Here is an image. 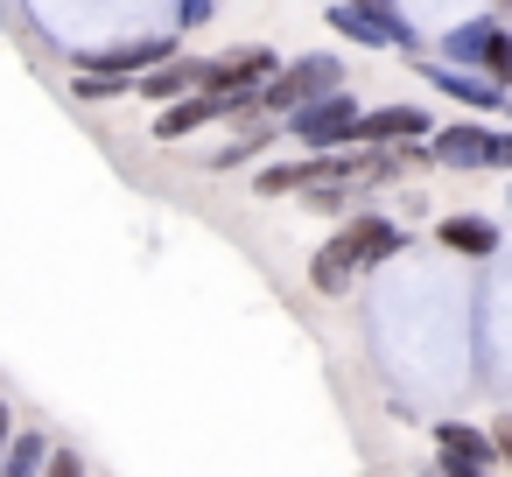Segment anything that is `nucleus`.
Segmentation results:
<instances>
[{"mask_svg":"<svg viewBox=\"0 0 512 477\" xmlns=\"http://www.w3.org/2000/svg\"><path fill=\"white\" fill-rule=\"evenodd\" d=\"M127 92H141L148 106H169V99H183V92H197V57H176V64H148Z\"/></svg>","mask_w":512,"mask_h":477,"instance_id":"nucleus-8","label":"nucleus"},{"mask_svg":"<svg viewBox=\"0 0 512 477\" xmlns=\"http://www.w3.org/2000/svg\"><path fill=\"white\" fill-rule=\"evenodd\" d=\"M351 120H358L351 92H330V99H316V106H295V113H288V134L309 141V148H337V141H351Z\"/></svg>","mask_w":512,"mask_h":477,"instance_id":"nucleus-5","label":"nucleus"},{"mask_svg":"<svg viewBox=\"0 0 512 477\" xmlns=\"http://www.w3.org/2000/svg\"><path fill=\"white\" fill-rule=\"evenodd\" d=\"M330 22H337V29H344V36H351V43H393V36H386V29H379V22H365V15H358V8H344V0H337V15H330Z\"/></svg>","mask_w":512,"mask_h":477,"instance_id":"nucleus-15","label":"nucleus"},{"mask_svg":"<svg viewBox=\"0 0 512 477\" xmlns=\"http://www.w3.org/2000/svg\"><path fill=\"white\" fill-rule=\"evenodd\" d=\"M428 162H442V169H505L512 141L498 127H442L435 148H428Z\"/></svg>","mask_w":512,"mask_h":477,"instance_id":"nucleus-2","label":"nucleus"},{"mask_svg":"<svg viewBox=\"0 0 512 477\" xmlns=\"http://www.w3.org/2000/svg\"><path fill=\"white\" fill-rule=\"evenodd\" d=\"M428 134V113L421 106H379V113H358L351 120V141L344 148H400V141H421Z\"/></svg>","mask_w":512,"mask_h":477,"instance_id":"nucleus-6","label":"nucleus"},{"mask_svg":"<svg viewBox=\"0 0 512 477\" xmlns=\"http://www.w3.org/2000/svg\"><path fill=\"white\" fill-rule=\"evenodd\" d=\"M344 246H351V260H358V274L365 267H379V260H393L407 239H400V225L393 218H379V211H358V218H344V232H337Z\"/></svg>","mask_w":512,"mask_h":477,"instance_id":"nucleus-7","label":"nucleus"},{"mask_svg":"<svg viewBox=\"0 0 512 477\" xmlns=\"http://www.w3.org/2000/svg\"><path fill=\"white\" fill-rule=\"evenodd\" d=\"M43 456H50V442L36 428H22V435H8V449H0V477H36Z\"/></svg>","mask_w":512,"mask_h":477,"instance_id":"nucleus-12","label":"nucleus"},{"mask_svg":"<svg viewBox=\"0 0 512 477\" xmlns=\"http://www.w3.org/2000/svg\"><path fill=\"white\" fill-rule=\"evenodd\" d=\"M435 239H442L449 253H463V260L498 253V225H491V218H470V211H463V218H442V225H435Z\"/></svg>","mask_w":512,"mask_h":477,"instance_id":"nucleus-9","label":"nucleus"},{"mask_svg":"<svg viewBox=\"0 0 512 477\" xmlns=\"http://www.w3.org/2000/svg\"><path fill=\"white\" fill-rule=\"evenodd\" d=\"M211 15V0H183V22H204Z\"/></svg>","mask_w":512,"mask_h":477,"instance_id":"nucleus-18","label":"nucleus"},{"mask_svg":"<svg viewBox=\"0 0 512 477\" xmlns=\"http://www.w3.org/2000/svg\"><path fill=\"white\" fill-rule=\"evenodd\" d=\"M232 113H253V99H225V92H183V99H169V106H162L155 141H183V134H197V127H211V120H232Z\"/></svg>","mask_w":512,"mask_h":477,"instance_id":"nucleus-4","label":"nucleus"},{"mask_svg":"<svg viewBox=\"0 0 512 477\" xmlns=\"http://www.w3.org/2000/svg\"><path fill=\"white\" fill-rule=\"evenodd\" d=\"M435 442H442V456H456V463H477V470L498 463V442H491L484 428H470V421H442Z\"/></svg>","mask_w":512,"mask_h":477,"instance_id":"nucleus-11","label":"nucleus"},{"mask_svg":"<svg viewBox=\"0 0 512 477\" xmlns=\"http://www.w3.org/2000/svg\"><path fill=\"white\" fill-rule=\"evenodd\" d=\"M442 477H491V470H477V463H456V456H442Z\"/></svg>","mask_w":512,"mask_h":477,"instance_id":"nucleus-17","label":"nucleus"},{"mask_svg":"<svg viewBox=\"0 0 512 477\" xmlns=\"http://www.w3.org/2000/svg\"><path fill=\"white\" fill-rule=\"evenodd\" d=\"M36 477H85V456H78V449H50Z\"/></svg>","mask_w":512,"mask_h":477,"instance_id":"nucleus-16","label":"nucleus"},{"mask_svg":"<svg viewBox=\"0 0 512 477\" xmlns=\"http://www.w3.org/2000/svg\"><path fill=\"white\" fill-rule=\"evenodd\" d=\"M344 92V64L337 57H295L288 71H274L260 92H253V113H295V106H316Z\"/></svg>","mask_w":512,"mask_h":477,"instance_id":"nucleus-1","label":"nucleus"},{"mask_svg":"<svg viewBox=\"0 0 512 477\" xmlns=\"http://www.w3.org/2000/svg\"><path fill=\"white\" fill-rule=\"evenodd\" d=\"M127 85H134V78H113V71H85V78H78V85H71V92H78V99H85V106H99V99H120V92H127Z\"/></svg>","mask_w":512,"mask_h":477,"instance_id":"nucleus-14","label":"nucleus"},{"mask_svg":"<svg viewBox=\"0 0 512 477\" xmlns=\"http://www.w3.org/2000/svg\"><path fill=\"white\" fill-rule=\"evenodd\" d=\"M8 435H15V414H8V400H0V449H8Z\"/></svg>","mask_w":512,"mask_h":477,"instance_id":"nucleus-19","label":"nucleus"},{"mask_svg":"<svg viewBox=\"0 0 512 477\" xmlns=\"http://www.w3.org/2000/svg\"><path fill=\"white\" fill-rule=\"evenodd\" d=\"M274 50H232V57H211L197 64V92H225V99H253L267 78H274Z\"/></svg>","mask_w":512,"mask_h":477,"instance_id":"nucleus-3","label":"nucleus"},{"mask_svg":"<svg viewBox=\"0 0 512 477\" xmlns=\"http://www.w3.org/2000/svg\"><path fill=\"white\" fill-rule=\"evenodd\" d=\"M267 141H274V120H260V127H246L239 141H225V148L211 155V169H239V162H253V155H260Z\"/></svg>","mask_w":512,"mask_h":477,"instance_id":"nucleus-13","label":"nucleus"},{"mask_svg":"<svg viewBox=\"0 0 512 477\" xmlns=\"http://www.w3.org/2000/svg\"><path fill=\"white\" fill-rule=\"evenodd\" d=\"M351 281H358V260H351V246H344V239H323V253L309 260V288H316V295H344Z\"/></svg>","mask_w":512,"mask_h":477,"instance_id":"nucleus-10","label":"nucleus"}]
</instances>
